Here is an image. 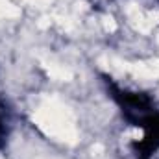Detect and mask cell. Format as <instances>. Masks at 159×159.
<instances>
[{
  "mask_svg": "<svg viewBox=\"0 0 159 159\" xmlns=\"http://www.w3.org/2000/svg\"><path fill=\"white\" fill-rule=\"evenodd\" d=\"M67 107H56V106H48L43 111V119L41 126H44L48 129V133L65 139H74V126L69 119V113L65 111Z\"/></svg>",
  "mask_w": 159,
  "mask_h": 159,
  "instance_id": "cell-1",
  "label": "cell"
},
{
  "mask_svg": "<svg viewBox=\"0 0 159 159\" xmlns=\"http://www.w3.org/2000/svg\"><path fill=\"white\" fill-rule=\"evenodd\" d=\"M0 15H15V9H13L7 2L0 0Z\"/></svg>",
  "mask_w": 159,
  "mask_h": 159,
  "instance_id": "cell-2",
  "label": "cell"
}]
</instances>
